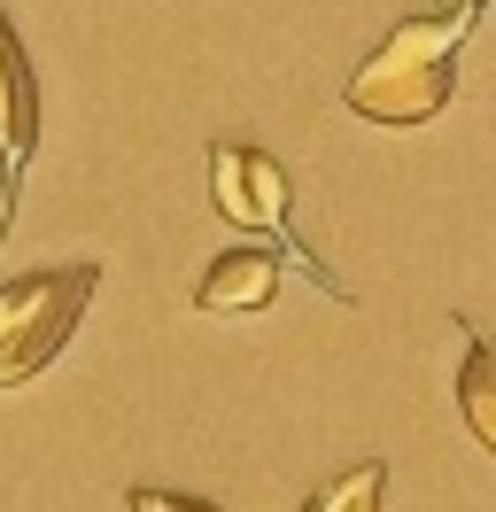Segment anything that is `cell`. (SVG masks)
Returning <instances> with one entry per match:
<instances>
[{
	"mask_svg": "<svg viewBox=\"0 0 496 512\" xmlns=\"http://www.w3.org/2000/svg\"><path fill=\"white\" fill-rule=\"evenodd\" d=\"M473 16H481V8H442V16L396 24V32L357 63L349 109L372 117V125H396V132L442 117L450 94H458V47H465V32H473Z\"/></svg>",
	"mask_w": 496,
	"mask_h": 512,
	"instance_id": "obj_1",
	"label": "cell"
},
{
	"mask_svg": "<svg viewBox=\"0 0 496 512\" xmlns=\"http://www.w3.org/2000/svg\"><path fill=\"white\" fill-rule=\"evenodd\" d=\"M93 264H47V272H24V280H8L0 288V388H24L39 381L47 365L62 357V342L78 334L93 303Z\"/></svg>",
	"mask_w": 496,
	"mask_h": 512,
	"instance_id": "obj_2",
	"label": "cell"
},
{
	"mask_svg": "<svg viewBox=\"0 0 496 512\" xmlns=\"http://www.w3.org/2000/svg\"><path fill=\"white\" fill-rule=\"evenodd\" d=\"M210 202L225 225H241V233H272V241H287V249L310 264V249L287 233V202H295V187H287V171H279L264 148H241V140H217L210 148ZM318 272V264H310Z\"/></svg>",
	"mask_w": 496,
	"mask_h": 512,
	"instance_id": "obj_3",
	"label": "cell"
},
{
	"mask_svg": "<svg viewBox=\"0 0 496 512\" xmlns=\"http://www.w3.org/2000/svg\"><path fill=\"white\" fill-rule=\"evenodd\" d=\"M31 148H39V78H31L24 39L0 8V163H8V179L31 163Z\"/></svg>",
	"mask_w": 496,
	"mask_h": 512,
	"instance_id": "obj_4",
	"label": "cell"
},
{
	"mask_svg": "<svg viewBox=\"0 0 496 512\" xmlns=\"http://www.w3.org/2000/svg\"><path fill=\"white\" fill-rule=\"evenodd\" d=\"M279 295V256L272 249H225L202 272L194 288V311H217V319H241V311H264Z\"/></svg>",
	"mask_w": 496,
	"mask_h": 512,
	"instance_id": "obj_5",
	"label": "cell"
},
{
	"mask_svg": "<svg viewBox=\"0 0 496 512\" xmlns=\"http://www.w3.org/2000/svg\"><path fill=\"white\" fill-rule=\"evenodd\" d=\"M458 419L465 435L496 458V342L465 326V365H458Z\"/></svg>",
	"mask_w": 496,
	"mask_h": 512,
	"instance_id": "obj_6",
	"label": "cell"
},
{
	"mask_svg": "<svg viewBox=\"0 0 496 512\" xmlns=\"http://www.w3.org/2000/svg\"><path fill=\"white\" fill-rule=\"evenodd\" d=\"M380 497H388V466L372 458V466H349V474H334L326 489H310L303 512H380Z\"/></svg>",
	"mask_w": 496,
	"mask_h": 512,
	"instance_id": "obj_7",
	"label": "cell"
},
{
	"mask_svg": "<svg viewBox=\"0 0 496 512\" xmlns=\"http://www.w3.org/2000/svg\"><path fill=\"white\" fill-rule=\"evenodd\" d=\"M132 512H217L202 497H179V489H132Z\"/></svg>",
	"mask_w": 496,
	"mask_h": 512,
	"instance_id": "obj_8",
	"label": "cell"
},
{
	"mask_svg": "<svg viewBox=\"0 0 496 512\" xmlns=\"http://www.w3.org/2000/svg\"><path fill=\"white\" fill-rule=\"evenodd\" d=\"M442 8H481V0H442Z\"/></svg>",
	"mask_w": 496,
	"mask_h": 512,
	"instance_id": "obj_9",
	"label": "cell"
}]
</instances>
